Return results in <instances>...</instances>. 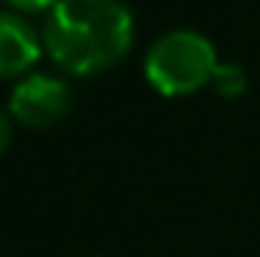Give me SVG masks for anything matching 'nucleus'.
<instances>
[{
	"label": "nucleus",
	"instance_id": "1",
	"mask_svg": "<svg viewBox=\"0 0 260 257\" xmlns=\"http://www.w3.org/2000/svg\"><path fill=\"white\" fill-rule=\"evenodd\" d=\"M40 34L64 76L88 79L127 58L136 24L124 0H58L43 15Z\"/></svg>",
	"mask_w": 260,
	"mask_h": 257
},
{
	"label": "nucleus",
	"instance_id": "2",
	"mask_svg": "<svg viewBox=\"0 0 260 257\" xmlns=\"http://www.w3.org/2000/svg\"><path fill=\"white\" fill-rule=\"evenodd\" d=\"M218 52L209 37L197 30H167L160 34L142 61L145 82L164 97H188L200 88L212 85L218 70Z\"/></svg>",
	"mask_w": 260,
	"mask_h": 257
},
{
	"label": "nucleus",
	"instance_id": "3",
	"mask_svg": "<svg viewBox=\"0 0 260 257\" xmlns=\"http://www.w3.org/2000/svg\"><path fill=\"white\" fill-rule=\"evenodd\" d=\"M9 115L27 130H49L61 124L73 109V88L61 76L30 73L9 91Z\"/></svg>",
	"mask_w": 260,
	"mask_h": 257
},
{
	"label": "nucleus",
	"instance_id": "4",
	"mask_svg": "<svg viewBox=\"0 0 260 257\" xmlns=\"http://www.w3.org/2000/svg\"><path fill=\"white\" fill-rule=\"evenodd\" d=\"M46 55L43 34L27 21V15L0 12V79H24Z\"/></svg>",
	"mask_w": 260,
	"mask_h": 257
},
{
	"label": "nucleus",
	"instance_id": "5",
	"mask_svg": "<svg viewBox=\"0 0 260 257\" xmlns=\"http://www.w3.org/2000/svg\"><path fill=\"white\" fill-rule=\"evenodd\" d=\"M212 88L215 94L233 100V97H242L245 88H248V73L242 64H233V61H221L215 76H212Z\"/></svg>",
	"mask_w": 260,
	"mask_h": 257
},
{
	"label": "nucleus",
	"instance_id": "6",
	"mask_svg": "<svg viewBox=\"0 0 260 257\" xmlns=\"http://www.w3.org/2000/svg\"><path fill=\"white\" fill-rule=\"evenodd\" d=\"M6 3L18 15H46L58 0H6Z\"/></svg>",
	"mask_w": 260,
	"mask_h": 257
},
{
	"label": "nucleus",
	"instance_id": "7",
	"mask_svg": "<svg viewBox=\"0 0 260 257\" xmlns=\"http://www.w3.org/2000/svg\"><path fill=\"white\" fill-rule=\"evenodd\" d=\"M12 115L6 112V109H0V154L9 148V142H12Z\"/></svg>",
	"mask_w": 260,
	"mask_h": 257
}]
</instances>
